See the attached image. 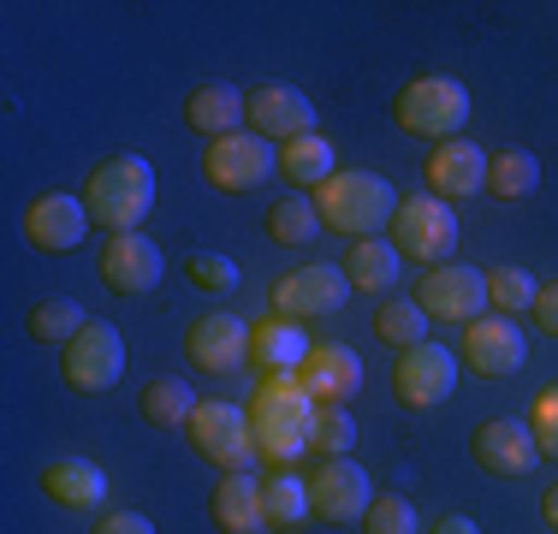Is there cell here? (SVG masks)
<instances>
[{
	"mask_svg": "<svg viewBox=\"0 0 558 534\" xmlns=\"http://www.w3.org/2000/svg\"><path fill=\"white\" fill-rule=\"evenodd\" d=\"M363 529H368V534H422L416 505H410L404 493H375V505H368Z\"/></svg>",
	"mask_w": 558,
	"mask_h": 534,
	"instance_id": "e575fe53",
	"label": "cell"
},
{
	"mask_svg": "<svg viewBox=\"0 0 558 534\" xmlns=\"http://www.w3.org/2000/svg\"><path fill=\"white\" fill-rule=\"evenodd\" d=\"M375 339L392 344L398 356L416 351V344H428V315H422V303L416 298H387L375 310Z\"/></svg>",
	"mask_w": 558,
	"mask_h": 534,
	"instance_id": "4dcf8cb0",
	"label": "cell"
},
{
	"mask_svg": "<svg viewBox=\"0 0 558 534\" xmlns=\"http://www.w3.org/2000/svg\"><path fill=\"white\" fill-rule=\"evenodd\" d=\"M84 327H89V315H84V303H77V298H36L31 315H24V332H31L36 344H60V351Z\"/></svg>",
	"mask_w": 558,
	"mask_h": 534,
	"instance_id": "f1b7e54d",
	"label": "cell"
},
{
	"mask_svg": "<svg viewBox=\"0 0 558 534\" xmlns=\"http://www.w3.org/2000/svg\"><path fill=\"white\" fill-rule=\"evenodd\" d=\"M529 434H535L541 458H558V380L535 392V404H529Z\"/></svg>",
	"mask_w": 558,
	"mask_h": 534,
	"instance_id": "8d00e7d4",
	"label": "cell"
},
{
	"mask_svg": "<svg viewBox=\"0 0 558 534\" xmlns=\"http://www.w3.org/2000/svg\"><path fill=\"white\" fill-rule=\"evenodd\" d=\"M274 167H279V149L256 131H232V137H215L203 149V179L220 196H256L274 179Z\"/></svg>",
	"mask_w": 558,
	"mask_h": 534,
	"instance_id": "ba28073f",
	"label": "cell"
},
{
	"mask_svg": "<svg viewBox=\"0 0 558 534\" xmlns=\"http://www.w3.org/2000/svg\"><path fill=\"white\" fill-rule=\"evenodd\" d=\"M274 315H286V320H315V315H339L344 310V298H351V279H344V267L333 262H303V267H291V274H279L274 279Z\"/></svg>",
	"mask_w": 558,
	"mask_h": 534,
	"instance_id": "30bf717a",
	"label": "cell"
},
{
	"mask_svg": "<svg viewBox=\"0 0 558 534\" xmlns=\"http://www.w3.org/2000/svg\"><path fill=\"white\" fill-rule=\"evenodd\" d=\"M244 131H256L274 149H286V143L315 131V107L298 84H256L250 89V107H244Z\"/></svg>",
	"mask_w": 558,
	"mask_h": 534,
	"instance_id": "4fadbf2b",
	"label": "cell"
},
{
	"mask_svg": "<svg viewBox=\"0 0 558 534\" xmlns=\"http://www.w3.org/2000/svg\"><path fill=\"white\" fill-rule=\"evenodd\" d=\"M250 427H256V446L274 470H291V463L310 451V427H315V398L303 392L298 374H262V386L250 392Z\"/></svg>",
	"mask_w": 558,
	"mask_h": 534,
	"instance_id": "6da1fadb",
	"label": "cell"
},
{
	"mask_svg": "<svg viewBox=\"0 0 558 534\" xmlns=\"http://www.w3.org/2000/svg\"><path fill=\"white\" fill-rule=\"evenodd\" d=\"M298 380L315 404H351V398L363 392V356H356L351 344H315V351L303 356Z\"/></svg>",
	"mask_w": 558,
	"mask_h": 534,
	"instance_id": "44dd1931",
	"label": "cell"
},
{
	"mask_svg": "<svg viewBox=\"0 0 558 534\" xmlns=\"http://www.w3.org/2000/svg\"><path fill=\"white\" fill-rule=\"evenodd\" d=\"M184 279H191L196 291H208V298H226V291H238V262H232V256H215V250H203V256L184 262Z\"/></svg>",
	"mask_w": 558,
	"mask_h": 534,
	"instance_id": "d590c367",
	"label": "cell"
},
{
	"mask_svg": "<svg viewBox=\"0 0 558 534\" xmlns=\"http://www.w3.org/2000/svg\"><path fill=\"white\" fill-rule=\"evenodd\" d=\"M262 226H268V238L279 250H303L322 238V214H315V203H303V196H274Z\"/></svg>",
	"mask_w": 558,
	"mask_h": 534,
	"instance_id": "f546056e",
	"label": "cell"
},
{
	"mask_svg": "<svg viewBox=\"0 0 558 534\" xmlns=\"http://www.w3.org/2000/svg\"><path fill=\"white\" fill-rule=\"evenodd\" d=\"M434 534H482L470 523V517H440V523H434Z\"/></svg>",
	"mask_w": 558,
	"mask_h": 534,
	"instance_id": "ab89813d",
	"label": "cell"
},
{
	"mask_svg": "<svg viewBox=\"0 0 558 534\" xmlns=\"http://www.w3.org/2000/svg\"><path fill=\"white\" fill-rule=\"evenodd\" d=\"M475 191H487V149L470 137H451V143H434L428 155V196L440 203H470Z\"/></svg>",
	"mask_w": 558,
	"mask_h": 534,
	"instance_id": "d6986e66",
	"label": "cell"
},
{
	"mask_svg": "<svg viewBox=\"0 0 558 534\" xmlns=\"http://www.w3.org/2000/svg\"><path fill=\"white\" fill-rule=\"evenodd\" d=\"M60 374H65V386L84 392V398L113 392L119 374H125V339H119L113 320H89V327L60 351Z\"/></svg>",
	"mask_w": 558,
	"mask_h": 534,
	"instance_id": "9c48e42d",
	"label": "cell"
},
{
	"mask_svg": "<svg viewBox=\"0 0 558 534\" xmlns=\"http://www.w3.org/2000/svg\"><path fill=\"white\" fill-rule=\"evenodd\" d=\"M529 315H535V327L547 332V339H558V279H547V286L535 291V310Z\"/></svg>",
	"mask_w": 558,
	"mask_h": 534,
	"instance_id": "f35d334b",
	"label": "cell"
},
{
	"mask_svg": "<svg viewBox=\"0 0 558 534\" xmlns=\"http://www.w3.org/2000/svg\"><path fill=\"white\" fill-rule=\"evenodd\" d=\"M310 351H315V344L303 339L298 320H286V315H274V310L250 327V363H256L262 374H298Z\"/></svg>",
	"mask_w": 558,
	"mask_h": 534,
	"instance_id": "cb8c5ba5",
	"label": "cell"
},
{
	"mask_svg": "<svg viewBox=\"0 0 558 534\" xmlns=\"http://www.w3.org/2000/svg\"><path fill=\"white\" fill-rule=\"evenodd\" d=\"M244 107H250V89H238V84H196L191 96H184V125L203 131V137L215 143V137L244 131Z\"/></svg>",
	"mask_w": 558,
	"mask_h": 534,
	"instance_id": "603a6c76",
	"label": "cell"
},
{
	"mask_svg": "<svg viewBox=\"0 0 558 534\" xmlns=\"http://www.w3.org/2000/svg\"><path fill=\"white\" fill-rule=\"evenodd\" d=\"M470 113H475L470 84H463V77H451V72H422V77H410V84L398 89V101H392L398 131H410V137H428V143L463 137Z\"/></svg>",
	"mask_w": 558,
	"mask_h": 534,
	"instance_id": "277c9868",
	"label": "cell"
},
{
	"mask_svg": "<svg viewBox=\"0 0 558 534\" xmlns=\"http://www.w3.org/2000/svg\"><path fill=\"white\" fill-rule=\"evenodd\" d=\"M529 363V339L511 315H482L475 327H463V368L482 380H511Z\"/></svg>",
	"mask_w": 558,
	"mask_h": 534,
	"instance_id": "2e32d148",
	"label": "cell"
},
{
	"mask_svg": "<svg viewBox=\"0 0 558 534\" xmlns=\"http://www.w3.org/2000/svg\"><path fill=\"white\" fill-rule=\"evenodd\" d=\"M333 172H339V149L322 137V131H310V137H298V143L279 149V179L298 184V191H322Z\"/></svg>",
	"mask_w": 558,
	"mask_h": 534,
	"instance_id": "4316f807",
	"label": "cell"
},
{
	"mask_svg": "<svg viewBox=\"0 0 558 534\" xmlns=\"http://www.w3.org/2000/svg\"><path fill=\"white\" fill-rule=\"evenodd\" d=\"M196 404H203V398H196L184 380H172V374H161V380H149V386L137 392L143 422L161 427V434H184V427H191V416H196Z\"/></svg>",
	"mask_w": 558,
	"mask_h": 534,
	"instance_id": "83f0119b",
	"label": "cell"
},
{
	"mask_svg": "<svg viewBox=\"0 0 558 534\" xmlns=\"http://www.w3.org/2000/svg\"><path fill=\"white\" fill-rule=\"evenodd\" d=\"M184 356L203 374H232L250 363V320H238L232 310H208L191 320L184 332Z\"/></svg>",
	"mask_w": 558,
	"mask_h": 534,
	"instance_id": "e0dca14e",
	"label": "cell"
},
{
	"mask_svg": "<svg viewBox=\"0 0 558 534\" xmlns=\"http://www.w3.org/2000/svg\"><path fill=\"white\" fill-rule=\"evenodd\" d=\"M470 458L482 463L487 475L517 481V475H529V470L541 463V446H535V434H529V422L494 416V422H482V427L470 434Z\"/></svg>",
	"mask_w": 558,
	"mask_h": 534,
	"instance_id": "ac0fdd59",
	"label": "cell"
},
{
	"mask_svg": "<svg viewBox=\"0 0 558 534\" xmlns=\"http://www.w3.org/2000/svg\"><path fill=\"white\" fill-rule=\"evenodd\" d=\"M84 208H89V220H96L108 238L143 232V220H149V208H155V167L137 149L108 155L84 179Z\"/></svg>",
	"mask_w": 558,
	"mask_h": 534,
	"instance_id": "7a4b0ae2",
	"label": "cell"
},
{
	"mask_svg": "<svg viewBox=\"0 0 558 534\" xmlns=\"http://www.w3.org/2000/svg\"><path fill=\"white\" fill-rule=\"evenodd\" d=\"M458 386V351L446 344H416L392 363V392L404 410H440Z\"/></svg>",
	"mask_w": 558,
	"mask_h": 534,
	"instance_id": "7c38bea8",
	"label": "cell"
},
{
	"mask_svg": "<svg viewBox=\"0 0 558 534\" xmlns=\"http://www.w3.org/2000/svg\"><path fill=\"white\" fill-rule=\"evenodd\" d=\"M310 505H315L322 523L356 529L368 517V505H375V493H368V470L356 458H327L322 470L310 475Z\"/></svg>",
	"mask_w": 558,
	"mask_h": 534,
	"instance_id": "8fae6325",
	"label": "cell"
},
{
	"mask_svg": "<svg viewBox=\"0 0 558 534\" xmlns=\"http://www.w3.org/2000/svg\"><path fill=\"white\" fill-rule=\"evenodd\" d=\"M262 505H268V529L274 534H291V529H303L315 517V505H310V481H298V475H274V481H262Z\"/></svg>",
	"mask_w": 558,
	"mask_h": 534,
	"instance_id": "1f68e13d",
	"label": "cell"
},
{
	"mask_svg": "<svg viewBox=\"0 0 558 534\" xmlns=\"http://www.w3.org/2000/svg\"><path fill=\"white\" fill-rule=\"evenodd\" d=\"M535 291H541V279L529 274V267H517V262H499V267H487V303H494V315H529L535 310Z\"/></svg>",
	"mask_w": 558,
	"mask_h": 534,
	"instance_id": "d6a6232c",
	"label": "cell"
},
{
	"mask_svg": "<svg viewBox=\"0 0 558 534\" xmlns=\"http://www.w3.org/2000/svg\"><path fill=\"white\" fill-rule=\"evenodd\" d=\"M262 534H268V529H262Z\"/></svg>",
	"mask_w": 558,
	"mask_h": 534,
	"instance_id": "b9f144b4",
	"label": "cell"
},
{
	"mask_svg": "<svg viewBox=\"0 0 558 534\" xmlns=\"http://www.w3.org/2000/svg\"><path fill=\"white\" fill-rule=\"evenodd\" d=\"M89 208L84 196H65V191H48L24 208V244L43 250V256H72L77 244L89 238Z\"/></svg>",
	"mask_w": 558,
	"mask_h": 534,
	"instance_id": "5bb4252c",
	"label": "cell"
},
{
	"mask_svg": "<svg viewBox=\"0 0 558 534\" xmlns=\"http://www.w3.org/2000/svg\"><path fill=\"white\" fill-rule=\"evenodd\" d=\"M101 279L119 298H149L155 286L167 279V256L149 232H119L101 244Z\"/></svg>",
	"mask_w": 558,
	"mask_h": 534,
	"instance_id": "9a60e30c",
	"label": "cell"
},
{
	"mask_svg": "<svg viewBox=\"0 0 558 534\" xmlns=\"http://www.w3.org/2000/svg\"><path fill=\"white\" fill-rule=\"evenodd\" d=\"M315 214H322L327 232H344L351 244H363V238H380L392 226L398 191L368 167H339L333 179L315 191Z\"/></svg>",
	"mask_w": 558,
	"mask_h": 534,
	"instance_id": "3957f363",
	"label": "cell"
},
{
	"mask_svg": "<svg viewBox=\"0 0 558 534\" xmlns=\"http://www.w3.org/2000/svg\"><path fill=\"white\" fill-rule=\"evenodd\" d=\"M184 439H191V451H196V458H208L220 475H238V470H250V463L262 458L256 427H250V410L244 404H226V398H203L196 416H191V427H184Z\"/></svg>",
	"mask_w": 558,
	"mask_h": 534,
	"instance_id": "8992f818",
	"label": "cell"
},
{
	"mask_svg": "<svg viewBox=\"0 0 558 534\" xmlns=\"http://www.w3.org/2000/svg\"><path fill=\"white\" fill-rule=\"evenodd\" d=\"M351 446H356V416L344 404H322L315 410V427H310V451L315 458H351Z\"/></svg>",
	"mask_w": 558,
	"mask_h": 534,
	"instance_id": "836d02e7",
	"label": "cell"
},
{
	"mask_svg": "<svg viewBox=\"0 0 558 534\" xmlns=\"http://www.w3.org/2000/svg\"><path fill=\"white\" fill-rule=\"evenodd\" d=\"M398 267H404V256L392 250V238H363V244L344 250V279H351V291H363V298L392 291Z\"/></svg>",
	"mask_w": 558,
	"mask_h": 534,
	"instance_id": "d4e9b609",
	"label": "cell"
},
{
	"mask_svg": "<svg viewBox=\"0 0 558 534\" xmlns=\"http://www.w3.org/2000/svg\"><path fill=\"white\" fill-rule=\"evenodd\" d=\"M89 534H155V523L143 511H101Z\"/></svg>",
	"mask_w": 558,
	"mask_h": 534,
	"instance_id": "74e56055",
	"label": "cell"
},
{
	"mask_svg": "<svg viewBox=\"0 0 558 534\" xmlns=\"http://www.w3.org/2000/svg\"><path fill=\"white\" fill-rule=\"evenodd\" d=\"M541 517H547V529H558V487L541 493Z\"/></svg>",
	"mask_w": 558,
	"mask_h": 534,
	"instance_id": "60d3db41",
	"label": "cell"
},
{
	"mask_svg": "<svg viewBox=\"0 0 558 534\" xmlns=\"http://www.w3.org/2000/svg\"><path fill=\"white\" fill-rule=\"evenodd\" d=\"M43 499H54L60 511H101L108 505V470L96 458H48L36 475Z\"/></svg>",
	"mask_w": 558,
	"mask_h": 534,
	"instance_id": "ffe728a7",
	"label": "cell"
},
{
	"mask_svg": "<svg viewBox=\"0 0 558 534\" xmlns=\"http://www.w3.org/2000/svg\"><path fill=\"white\" fill-rule=\"evenodd\" d=\"M416 303L428 320H446V327H475L482 315H494V303H487V267L475 262H440L428 267V274L416 279Z\"/></svg>",
	"mask_w": 558,
	"mask_h": 534,
	"instance_id": "52a82bcc",
	"label": "cell"
},
{
	"mask_svg": "<svg viewBox=\"0 0 558 534\" xmlns=\"http://www.w3.org/2000/svg\"><path fill=\"white\" fill-rule=\"evenodd\" d=\"M208 517H215L220 534H262L268 529V505H262V481L250 470L220 475L215 493H208Z\"/></svg>",
	"mask_w": 558,
	"mask_h": 534,
	"instance_id": "7402d4cb",
	"label": "cell"
},
{
	"mask_svg": "<svg viewBox=\"0 0 558 534\" xmlns=\"http://www.w3.org/2000/svg\"><path fill=\"white\" fill-rule=\"evenodd\" d=\"M387 238H392L398 256L428 274V267L451 262V250H458V208L440 203V196H398Z\"/></svg>",
	"mask_w": 558,
	"mask_h": 534,
	"instance_id": "5b68a950",
	"label": "cell"
},
{
	"mask_svg": "<svg viewBox=\"0 0 558 534\" xmlns=\"http://www.w3.org/2000/svg\"><path fill=\"white\" fill-rule=\"evenodd\" d=\"M541 191V155L529 149H487V196L494 203H529Z\"/></svg>",
	"mask_w": 558,
	"mask_h": 534,
	"instance_id": "484cf974",
	"label": "cell"
}]
</instances>
